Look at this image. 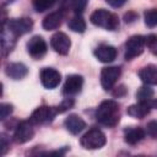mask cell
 Listing matches in <instances>:
<instances>
[{"label":"cell","instance_id":"obj_2","mask_svg":"<svg viewBox=\"0 0 157 157\" xmlns=\"http://www.w3.org/2000/svg\"><path fill=\"white\" fill-rule=\"evenodd\" d=\"M91 22L94 26H98V27H102V28H105L109 31H114L119 26L118 16L107 10H103V9L96 10L91 15Z\"/></svg>","mask_w":157,"mask_h":157},{"label":"cell","instance_id":"obj_3","mask_svg":"<svg viewBox=\"0 0 157 157\" xmlns=\"http://www.w3.org/2000/svg\"><path fill=\"white\" fill-rule=\"evenodd\" d=\"M80 144L83 148L87 150L101 148L105 145V135L99 129H91L81 137Z\"/></svg>","mask_w":157,"mask_h":157},{"label":"cell","instance_id":"obj_24","mask_svg":"<svg viewBox=\"0 0 157 157\" xmlns=\"http://www.w3.org/2000/svg\"><path fill=\"white\" fill-rule=\"evenodd\" d=\"M152 96H153V91H152V88H150L147 86L146 87H141L136 92V97L139 98V101H151Z\"/></svg>","mask_w":157,"mask_h":157},{"label":"cell","instance_id":"obj_12","mask_svg":"<svg viewBox=\"0 0 157 157\" xmlns=\"http://www.w3.org/2000/svg\"><path fill=\"white\" fill-rule=\"evenodd\" d=\"M60 78H61L60 74L55 69L45 67L40 71V81L45 88H49V90L55 88L60 83Z\"/></svg>","mask_w":157,"mask_h":157},{"label":"cell","instance_id":"obj_25","mask_svg":"<svg viewBox=\"0 0 157 157\" xmlns=\"http://www.w3.org/2000/svg\"><path fill=\"white\" fill-rule=\"evenodd\" d=\"M12 110H13V108L10 103H1L0 104V119L5 120L12 113Z\"/></svg>","mask_w":157,"mask_h":157},{"label":"cell","instance_id":"obj_16","mask_svg":"<svg viewBox=\"0 0 157 157\" xmlns=\"http://www.w3.org/2000/svg\"><path fill=\"white\" fill-rule=\"evenodd\" d=\"M28 72V69L22 63H12L6 66V75L13 80H21L23 78Z\"/></svg>","mask_w":157,"mask_h":157},{"label":"cell","instance_id":"obj_27","mask_svg":"<svg viewBox=\"0 0 157 157\" xmlns=\"http://www.w3.org/2000/svg\"><path fill=\"white\" fill-rule=\"evenodd\" d=\"M72 104H74V101L71 99V98H66L59 107H58V112L59 113H63V112H65V110H67V109H70L71 107H72Z\"/></svg>","mask_w":157,"mask_h":157},{"label":"cell","instance_id":"obj_22","mask_svg":"<svg viewBox=\"0 0 157 157\" xmlns=\"http://www.w3.org/2000/svg\"><path fill=\"white\" fill-rule=\"evenodd\" d=\"M145 45L152 54L157 55V34H148L145 37Z\"/></svg>","mask_w":157,"mask_h":157},{"label":"cell","instance_id":"obj_26","mask_svg":"<svg viewBox=\"0 0 157 157\" xmlns=\"http://www.w3.org/2000/svg\"><path fill=\"white\" fill-rule=\"evenodd\" d=\"M146 132L151 137H157V120H152L146 126Z\"/></svg>","mask_w":157,"mask_h":157},{"label":"cell","instance_id":"obj_1","mask_svg":"<svg viewBox=\"0 0 157 157\" xmlns=\"http://www.w3.org/2000/svg\"><path fill=\"white\" fill-rule=\"evenodd\" d=\"M96 119L99 124L113 128L119 121V105L114 101H103L96 112Z\"/></svg>","mask_w":157,"mask_h":157},{"label":"cell","instance_id":"obj_11","mask_svg":"<svg viewBox=\"0 0 157 157\" xmlns=\"http://www.w3.org/2000/svg\"><path fill=\"white\" fill-rule=\"evenodd\" d=\"M27 49L32 58L39 59L47 53V43L44 42V39L42 37L34 36L29 39V42L27 44Z\"/></svg>","mask_w":157,"mask_h":157},{"label":"cell","instance_id":"obj_21","mask_svg":"<svg viewBox=\"0 0 157 157\" xmlns=\"http://www.w3.org/2000/svg\"><path fill=\"white\" fill-rule=\"evenodd\" d=\"M55 2H56V0H32L33 7L37 12H44V11L49 10Z\"/></svg>","mask_w":157,"mask_h":157},{"label":"cell","instance_id":"obj_14","mask_svg":"<svg viewBox=\"0 0 157 157\" xmlns=\"http://www.w3.org/2000/svg\"><path fill=\"white\" fill-rule=\"evenodd\" d=\"M94 55L102 63H112L117 58V49L112 45L102 44L94 50Z\"/></svg>","mask_w":157,"mask_h":157},{"label":"cell","instance_id":"obj_20","mask_svg":"<svg viewBox=\"0 0 157 157\" xmlns=\"http://www.w3.org/2000/svg\"><path fill=\"white\" fill-rule=\"evenodd\" d=\"M67 26H69V28H70L71 31L78 32V33H82V32H85V29H86V22H85V20H83L81 16H74V17L69 21Z\"/></svg>","mask_w":157,"mask_h":157},{"label":"cell","instance_id":"obj_18","mask_svg":"<svg viewBox=\"0 0 157 157\" xmlns=\"http://www.w3.org/2000/svg\"><path fill=\"white\" fill-rule=\"evenodd\" d=\"M124 137L128 144L135 145L145 137V131L141 128H129V129H125Z\"/></svg>","mask_w":157,"mask_h":157},{"label":"cell","instance_id":"obj_4","mask_svg":"<svg viewBox=\"0 0 157 157\" xmlns=\"http://www.w3.org/2000/svg\"><path fill=\"white\" fill-rule=\"evenodd\" d=\"M144 48H145V37L140 34L130 37V39H128L125 44V59L126 60L134 59L135 56L140 55L144 52Z\"/></svg>","mask_w":157,"mask_h":157},{"label":"cell","instance_id":"obj_8","mask_svg":"<svg viewBox=\"0 0 157 157\" xmlns=\"http://www.w3.org/2000/svg\"><path fill=\"white\" fill-rule=\"evenodd\" d=\"M50 45L52 48L61 54V55H66L70 50V47H71V42L69 39V37L63 33V32H56L55 34H53V37L50 38Z\"/></svg>","mask_w":157,"mask_h":157},{"label":"cell","instance_id":"obj_9","mask_svg":"<svg viewBox=\"0 0 157 157\" xmlns=\"http://www.w3.org/2000/svg\"><path fill=\"white\" fill-rule=\"evenodd\" d=\"M153 107H157V102H155L152 99L151 101H139V103L130 105L126 112L129 115L141 119V118L146 117L150 113L151 108H153Z\"/></svg>","mask_w":157,"mask_h":157},{"label":"cell","instance_id":"obj_29","mask_svg":"<svg viewBox=\"0 0 157 157\" xmlns=\"http://www.w3.org/2000/svg\"><path fill=\"white\" fill-rule=\"evenodd\" d=\"M0 141H1V145H0V155H5L6 150H7V140H6V136L2 134L1 137H0Z\"/></svg>","mask_w":157,"mask_h":157},{"label":"cell","instance_id":"obj_15","mask_svg":"<svg viewBox=\"0 0 157 157\" xmlns=\"http://www.w3.org/2000/svg\"><path fill=\"white\" fill-rule=\"evenodd\" d=\"M65 128L74 135L81 132L86 128V123L76 114H71L65 119Z\"/></svg>","mask_w":157,"mask_h":157},{"label":"cell","instance_id":"obj_6","mask_svg":"<svg viewBox=\"0 0 157 157\" xmlns=\"http://www.w3.org/2000/svg\"><path fill=\"white\" fill-rule=\"evenodd\" d=\"M120 76V67L117 66H108L104 67L101 72V83L104 90H112L115 82Z\"/></svg>","mask_w":157,"mask_h":157},{"label":"cell","instance_id":"obj_23","mask_svg":"<svg viewBox=\"0 0 157 157\" xmlns=\"http://www.w3.org/2000/svg\"><path fill=\"white\" fill-rule=\"evenodd\" d=\"M145 23L148 27L157 26V9H152L145 12Z\"/></svg>","mask_w":157,"mask_h":157},{"label":"cell","instance_id":"obj_10","mask_svg":"<svg viewBox=\"0 0 157 157\" xmlns=\"http://www.w3.org/2000/svg\"><path fill=\"white\" fill-rule=\"evenodd\" d=\"M33 27V22L31 18L28 17H23V18H15L9 21V29L11 33H13L15 36H22L28 33Z\"/></svg>","mask_w":157,"mask_h":157},{"label":"cell","instance_id":"obj_17","mask_svg":"<svg viewBox=\"0 0 157 157\" xmlns=\"http://www.w3.org/2000/svg\"><path fill=\"white\" fill-rule=\"evenodd\" d=\"M139 77L146 85H157V66L147 65L139 71Z\"/></svg>","mask_w":157,"mask_h":157},{"label":"cell","instance_id":"obj_30","mask_svg":"<svg viewBox=\"0 0 157 157\" xmlns=\"http://www.w3.org/2000/svg\"><path fill=\"white\" fill-rule=\"evenodd\" d=\"M105 1L112 7H120V6H123L126 2V0H105Z\"/></svg>","mask_w":157,"mask_h":157},{"label":"cell","instance_id":"obj_13","mask_svg":"<svg viewBox=\"0 0 157 157\" xmlns=\"http://www.w3.org/2000/svg\"><path fill=\"white\" fill-rule=\"evenodd\" d=\"M83 85V78L80 75H70L66 77L64 83V94L72 96L81 91Z\"/></svg>","mask_w":157,"mask_h":157},{"label":"cell","instance_id":"obj_28","mask_svg":"<svg viewBox=\"0 0 157 157\" xmlns=\"http://www.w3.org/2000/svg\"><path fill=\"white\" fill-rule=\"evenodd\" d=\"M86 5V0H74V10L75 12H82Z\"/></svg>","mask_w":157,"mask_h":157},{"label":"cell","instance_id":"obj_7","mask_svg":"<svg viewBox=\"0 0 157 157\" xmlns=\"http://www.w3.org/2000/svg\"><path fill=\"white\" fill-rule=\"evenodd\" d=\"M33 124L28 120H25V121H21L16 129H15V134H13V140L17 142V144H25L27 141H29L32 137H33Z\"/></svg>","mask_w":157,"mask_h":157},{"label":"cell","instance_id":"obj_19","mask_svg":"<svg viewBox=\"0 0 157 157\" xmlns=\"http://www.w3.org/2000/svg\"><path fill=\"white\" fill-rule=\"evenodd\" d=\"M61 20H63V13L60 11L52 12L43 20V28L47 31L55 29L61 25Z\"/></svg>","mask_w":157,"mask_h":157},{"label":"cell","instance_id":"obj_5","mask_svg":"<svg viewBox=\"0 0 157 157\" xmlns=\"http://www.w3.org/2000/svg\"><path fill=\"white\" fill-rule=\"evenodd\" d=\"M58 113L56 109L50 108V107H39L37 108L29 117V121L33 125H40L48 121H52L55 114Z\"/></svg>","mask_w":157,"mask_h":157}]
</instances>
